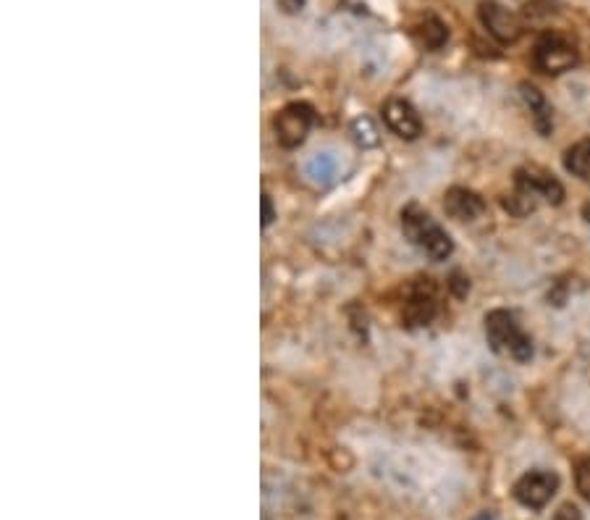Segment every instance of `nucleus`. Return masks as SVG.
<instances>
[{
	"label": "nucleus",
	"instance_id": "412c9836",
	"mask_svg": "<svg viewBox=\"0 0 590 520\" xmlns=\"http://www.w3.org/2000/svg\"><path fill=\"white\" fill-rule=\"evenodd\" d=\"M278 6L284 8L286 14H297L305 6V0H278Z\"/></svg>",
	"mask_w": 590,
	"mask_h": 520
},
{
	"label": "nucleus",
	"instance_id": "423d86ee",
	"mask_svg": "<svg viewBox=\"0 0 590 520\" xmlns=\"http://www.w3.org/2000/svg\"><path fill=\"white\" fill-rule=\"evenodd\" d=\"M559 489V476L551 471H530L514 484V499L530 510H541Z\"/></svg>",
	"mask_w": 590,
	"mask_h": 520
},
{
	"label": "nucleus",
	"instance_id": "a211bd4d",
	"mask_svg": "<svg viewBox=\"0 0 590 520\" xmlns=\"http://www.w3.org/2000/svg\"><path fill=\"white\" fill-rule=\"evenodd\" d=\"M449 287H452V292L457 297H465L467 289H470V282H467V279L462 274H454L452 282H449Z\"/></svg>",
	"mask_w": 590,
	"mask_h": 520
},
{
	"label": "nucleus",
	"instance_id": "5701e85b",
	"mask_svg": "<svg viewBox=\"0 0 590 520\" xmlns=\"http://www.w3.org/2000/svg\"><path fill=\"white\" fill-rule=\"evenodd\" d=\"M478 520H491V518H488V515H483V518H478Z\"/></svg>",
	"mask_w": 590,
	"mask_h": 520
},
{
	"label": "nucleus",
	"instance_id": "dca6fc26",
	"mask_svg": "<svg viewBox=\"0 0 590 520\" xmlns=\"http://www.w3.org/2000/svg\"><path fill=\"white\" fill-rule=\"evenodd\" d=\"M352 137L357 145H362V148H373V145H378V129H375V124L368 116H357V119L352 121Z\"/></svg>",
	"mask_w": 590,
	"mask_h": 520
},
{
	"label": "nucleus",
	"instance_id": "f03ea898",
	"mask_svg": "<svg viewBox=\"0 0 590 520\" xmlns=\"http://www.w3.org/2000/svg\"><path fill=\"white\" fill-rule=\"evenodd\" d=\"M486 337L493 352L509 355V358L525 360L533 358V342L525 331L520 329L517 318L509 310H491L486 316Z\"/></svg>",
	"mask_w": 590,
	"mask_h": 520
},
{
	"label": "nucleus",
	"instance_id": "7ed1b4c3",
	"mask_svg": "<svg viewBox=\"0 0 590 520\" xmlns=\"http://www.w3.org/2000/svg\"><path fill=\"white\" fill-rule=\"evenodd\" d=\"M315 124V111L307 103H289L281 108L276 119H273V129H276V140L281 148H297L305 142Z\"/></svg>",
	"mask_w": 590,
	"mask_h": 520
},
{
	"label": "nucleus",
	"instance_id": "1a4fd4ad",
	"mask_svg": "<svg viewBox=\"0 0 590 520\" xmlns=\"http://www.w3.org/2000/svg\"><path fill=\"white\" fill-rule=\"evenodd\" d=\"M444 208L457 221H475L478 216H483L486 203H483V197L478 192L465 190V187H452L444 197Z\"/></svg>",
	"mask_w": 590,
	"mask_h": 520
},
{
	"label": "nucleus",
	"instance_id": "f257e3e1",
	"mask_svg": "<svg viewBox=\"0 0 590 520\" xmlns=\"http://www.w3.org/2000/svg\"><path fill=\"white\" fill-rule=\"evenodd\" d=\"M402 232L431 260H446L454 253L452 237L441 229V224H436L431 213H425L417 205H407L402 211Z\"/></svg>",
	"mask_w": 590,
	"mask_h": 520
},
{
	"label": "nucleus",
	"instance_id": "ddd939ff",
	"mask_svg": "<svg viewBox=\"0 0 590 520\" xmlns=\"http://www.w3.org/2000/svg\"><path fill=\"white\" fill-rule=\"evenodd\" d=\"M564 169L580 179H590V140L575 142L567 153H564Z\"/></svg>",
	"mask_w": 590,
	"mask_h": 520
},
{
	"label": "nucleus",
	"instance_id": "4be33fe9",
	"mask_svg": "<svg viewBox=\"0 0 590 520\" xmlns=\"http://www.w3.org/2000/svg\"><path fill=\"white\" fill-rule=\"evenodd\" d=\"M583 216H585V221H588V224H590V203L583 208Z\"/></svg>",
	"mask_w": 590,
	"mask_h": 520
},
{
	"label": "nucleus",
	"instance_id": "20e7f679",
	"mask_svg": "<svg viewBox=\"0 0 590 520\" xmlns=\"http://www.w3.org/2000/svg\"><path fill=\"white\" fill-rule=\"evenodd\" d=\"M533 61L543 74H554L556 77V74H564L572 66H577V50L562 35H543L535 45Z\"/></svg>",
	"mask_w": 590,
	"mask_h": 520
},
{
	"label": "nucleus",
	"instance_id": "f3484780",
	"mask_svg": "<svg viewBox=\"0 0 590 520\" xmlns=\"http://www.w3.org/2000/svg\"><path fill=\"white\" fill-rule=\"evenodd\" d=\"M575 486L580 497L590 502V457H585V460L575 465Z\"/></svg>",
	"mask_w": 590,
	"mask_h": 520
},
{
	"label": "nucleus",
	"instance_id": "4468645a",
	"mask_svg": "<svg viewBox=\"0 0 590 520\" xmlns=\"http://www.w3.org/2000/svg\"><path fill=\"white\" fill-rule=\"evenodd\" d=\"M504 208H507L512 216H528V213H533L535 208H538V197L514 184L512 195L504 197Z\"/></svg>",
	"mask_w": 590,
	"mask_h": 520
},
{
	"label": "nucleus",
	"instance_id": "6e6552de",
	"mask_svg": "<svg viewBox=\"0 0 590 520\" xmlns=\"http://www.w3.org/2000/svg\"><path fill=\"white\" fill-rule=\"evenodd\" d=\"M514 184L522 187V190L533 192L538 200H546L551 205H559L564 200V187L562 182L551 176L549 171L538 169V166H525L514 174Z\"/></svg>",
	"mask_w": 590,
	"mask_h": 520
},
{
	"label": "nucleus",
	"instance_id": "9b49d317",
	"mask_svg": "<svg viewBox=\"0 0 590 520\" xmlns=\"http://www.w3.org/2000/svg\"><path fill=\"white\" fill-rule=\"evenodd\" d=\"M436 316V295H433L431 284H420V287L412 292L410 303L404 308V318L410 326H428Z\"/></svg>",
	"mask_w": 590,
	"mask_h": 520
},
{
	"label": "nucleus",
	"instance_id": "aec40b11",
	"mask_svg": "<svg viewBox=\"0 0 590 520\" xmlns=\"http://www.w3.org/2000/svg\"><path fill=\"white\" fill-rule=\"evenodd\" d=\"M556 520H580V510L575 505H564L559 513H556Z\"/></svg>",
	"mask_w": 590,
	"mask_h": 520
},
{
	"label": "nucleus",
	"instance_id": "39448f33",
	"mask_svg": "<svg viewBox=\"0 0 590 520\" xmlns=\"http://www.w3.org/2000/svg\"><path fill=\"white\" fill-rule=\"evenodd\" d=\"M480 24L488 29V35L496 37L499 43L509 45L517 43L522 35V22L520 16L509 11L507 6H501L499 0H483L478 8Z\"/></svg>",
	"mask_w": 590,
	"mask_h": 520
},
{
	"label": "nucleus",
	"instance_id": "6ab92c4d",
	"mask_svg": "<svg viewBox=\"0 0 590 520\" xmlns=\"http://www.w3.org/2000/svg\"><path fill=\"white\" fill-rule=\"evenodd\" d=\"M260 205H263V226H271L273 218H276V211H273L271 197H268V195L260 197Z\"/></svg>",
	"mask_w": 590,
	"mask_h": 520
},
{
	"label": "nucleus",
	"instance_id": "2eb2a0df",
	"mask_svg": "<svg viewBox=\"0 0 590 520\" xmlns=\"http://www.w3.org/2000/svg\"><path fill=\"white\" fill-rule=\"evenodd\" d=\"M420 35H423L425 48L436 50V48H441V45L446 43V37H449V29H446V24L441 22V19H436V16H428L423 27H420Z\"/></svg>",
	"mask_w": 590,
	"mask_h": 520
},
{
	"label": "nucleus",
	"instance_id": "0eeeda50",
	"mask_svg": "<svg viewBox=\"0 0 590 520\" xmlns=\"http://www.w3.org/2000/svg\"><path fill=\"white\" fill-rule=\"evenodd\" d=\"M383 121H386V127L396 134V137H402V140H417L420 134H423V119H420V113L415 111L412 103L402 98H391L386 106H383Z\"/></svg>",
	"mask_w": 590,
	"mask_h": 520
},
{
	"label": "nucleus",
	"instance_id": "9d476101",
	"mask_svg": "<svg viewBox=\"0 0 590 520\" xmlns=\"http://www.w3.org/2000/svg\"><path fill=\"white\" fill-rule=\"evenodd\" d=\"M520 92L522 100L528 103L535 129H538L543 137H551V132H554V108H551V103L546 100V95H543L535 85H530V82H522Z\"/></svg>",
	"mask_w": 590,
	"mask_h": 520
},
{
	"label": "nucleus",
	"instance_id": "f8f14e48",
	"mask_svg": "<svg viewBox=\"0 0 590 520\" xmlns=\"http://www.w3.org/2000/svg\"><path fill=\"white\" fill-rule=\"evenodd\" d=\"M341 163L334 153H315L305 166V174L310 176V182L320 184V187H326L339 176Z\"/></svg>",
	"mask_w": 590,
	"mask_h": 520
}]
</instances>
